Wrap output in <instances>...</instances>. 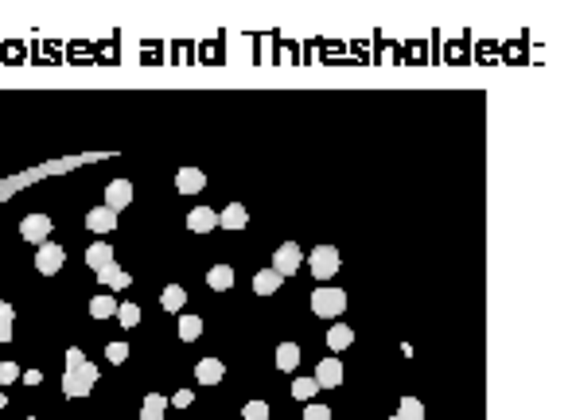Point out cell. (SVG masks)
<instances>
[{"mask_svg": "<svg viewBox=\"0 0 572 420\" xmlns=\"http://www.w3.org/2000/svg\"><path fill=\"white\" fill-rule=\"evenodd\" d=\"M94 385H97V366H94V362L67 366V373H62V393H67V397H86Z\"/></svg>", "mask_w": 572, "mask_h": 420, "instance_id": "obj_1", "label": "cell"}, {"mask_svg": "<svg viewBox=\"0 0 572 420\" xmlns=\"http://www.w3.org/2000/svg\"><path fill=\"white\" fill-rule=\"evenodd\" d=\"M343 308H346V292L343 288H315L311 292V312L323 315V319L343 315Z\"/></svg>", "mask_w": 572, "mask_h": 420, "instance_id": "obj_2", "label": "cell"}, {"mask_svg": "<svg viewBox=\"0 0 572 420\" xmlns=\"http://www.w3.org/2000/svg\"><path fill=\"white\" fill-rule=\"evenodd\" d=\"M308 264H311V273L320 276V280H331L343 261H339V249H335V245H315L311 257H308Z\"/></svg>", "mask_w": 572, "mask_h": 420, "instance_id": "obj_3", "label": "cell"}, {"mask_svg": "<svg viewBox=\"0 0 572 420\" xmlns=\"http://www.w3.org/2000/svg\"><path fill=\"white\" fill-rule=\"evenodd\" d=\"M62 261H67V249H62L59 241H43L39 245V253H36V269L43 276H55L62 269Z\"/></svg>", "mask_w": 572, "mask_h": 420, "instance_id": "obj_4", "label": "cell"}, {"mask_svg": "<svg viewBox=\"0 0 572 420\" xmlns=\"http://www.w3.org/2000/svg\"><path fill=\"white\" fill-rule=\"evenodd\" d=\"M300 261H304V253H300L296 241H285V245H281V249L273 253V269H276L281 276H285V280L300 273Z\"/></svg>", "mask_w": 572, "mask_h": 420, "instance_id": "obj_5", "label": "cell"}, {"mask_svg": "<svg viewBox=\"0 0 572 420\" xmlns=\"http://www.w3.org/2000/svg\"><path fill=\"white\" fill-rule=\"evenodd\" d=\"M20 238L32 241V245H43V241L51 238V218L47 214H27L24 222H20Z\"/></svg>", "mask_w": 572, "mask_h": 420, "instance_id": "obj_6", "label": "cell"}, {"mask_svg": "<svg viewBox=\"0 0 572 420\" xmlns=\"http://www.w3.org/2000/svg\"><path fill=\"white\" fill-rule=\"evenodd\" d=\"M315 385H320V389H339V385H343V362L323 358L320 366H315Z\"/></svg>", "mask_w": 572, "mask_h": 420, "instance_id": "obj_7", "label": "cell"}, {"mask_svg": "<svg viewBox=\"0 0 572 420\" xmlns=\"http://www.w3.org/2000/svg\"><path fill=\"white\" fill-rule=\"evenodd\" d=\"M129 203H132V183L129 180H113L106 187V206L113 210V214H121Z\"/></svg>", "mask_w": 572, "mask_h": 420, "instance_id": "obj_8", "label": "cell"}, {"mask_svg": "<svg viewBox=\"0 0 572 420\" xmlns=\"http://www.w3.org/2000/svg\"><path fill=\"white\" fill-rule=\"evenodd\" d=\"M113 226H117V214H113L109 206H94V210L86 214V230H94V234H109Z\"/></svg>", "mask_w": 572, "mask_h": 420, "instance_id": "obj_9", "label": "cell"}, {"mask_svg": "<svg viewBox=\"0 0 572 420\" xmlns=\"http://www.w3.org/2000/svg\"><path fill=\"white\" fill-rule=\"evenodd\" d=\"M86 264H90L94 273L109 269V264H113V245H109V241H94V245L86 249Z\"/></svg>", "mask_w": 572, "mask_h": 420, "instance_id": "obj_10", "label": "cell"}, {"mask_svg": "<svg viewBox=\"0 0 572 420\" xmlns=\"http://www.w3.org/2000/svg\"><path fill=\"white\" fill-rule=\"evenodd\" d=\"M195 378L203 385H218L222 378H226V366L218 358H203V362H195Z\"/></svg>", "mask_w": 572, "mask_h": 420, "instance_id": "obj_11", "label": "cell"}, {"mask_svg": "<svg viewBox=\"0 0 572 420\" xmlns=\"http://www.w3.org/2000/svg\"><path fill=\"white\" fill-rule=\"evenodd\" d=\"M176 187L183 195H199L206 187V175L199 168H179V175H176Z\"/></svg>", "mask_w": 572, "mask_h": 420, "instance_id": "obj_12", "label": "cell"}, {"mask_svg": "<svg viewBox=\"0 0 572 420\" xmlns=\"http://www.w3.org/2000/svg\"><path fill=\"white\" fill-rule=\"evenodd\" d=\"M246 222H250V210H246L241 203L222 206V214H218V226L222 230H246Z\"/></svg>", "mask_w": 572, "mask_h": 420, "instance_id": "obj_13", "label": "cell"}, {"mask_svg": "<svg viewBox=\"0 0 572 420\" xmlns=\"http://www.w3.org/2000/svg\"><path fill=\"white\" fill-rule=\"evenodd\" d=\"M187 226L195 230V234H211V230L218 226L215 206H195V210H191V218H187Z\"/></svg>", "mask_w": 572, "mask_h": 420, "instance_id": "obj_14", "label": "cell"}, {"mask_svg": "<svg viewBox=\"0 0 572 420\" xmlns=\"http://www.w3.org/2000/svg\"><path fill=\"white\" fill-rule=\"evenodd\" d=\"M281 284H285V276L276 273V269H261V273L253 276V292H257V296H273Z\"/></svg>", "mask_w": 572, "mask_h": 420, "instance_id": "obj_15", "label": "cell"}, {"mask_svg": "<svg viewBox=\"0 0 572 420\" xmlns=\"http://www.w3.org/2000/svg\"><path fill=\"white\" fill-rule=\"evenodd\" d=\"M206 284L215 292H226V288H234V269L230 264H215L211 273H206Z\"/></svg>", "mask_w": 572, "mask_h": 420, "instance_id": "obj_16", "label": "cell"}, {"mask_svg": "<svg viewBox=\"0 0 572 420\" xmlns=\"http://www.w3.org/2000/svg\"><path fill=\"white\" fill-rule=\"evenodd\" d=\"M164 412H167V397H160V393H148V397H144L141 420H164Z\"/></svg>", "mask_w": 572, "mask_h": 420, "instance_id": "obj_17", "label": "cell"}, {"mask_svg": "<svg viewBox=\"0 0 572 420\" xmlns=\"http://www.w3.org/2000/svg\"><path fill=\"white\" fill-rule=\"evenodd\" d=\"M97 280H102L106 288H129V284H132V276L125 273V269H117V264H109V269H102V273H97Z\"/></svg>", "mask_w": 572, "mask_h": 420, "instance_id": "obj_18", "label": "cell"}, {"mask_svg": "<svg viewBox=\"0 0 572 420\" xmlns=\"http://www.w3.org/2000/svg\"><path fill=\"white\" fill-rule=\"evenodd\" d=\"M296 362H300V347H296V343H281V347H276V366H281L285 373L296 370Z\"/></svg>", "mask_w": 572, "mask_h": 420, "instance_id": "obj_19", "label": "cell"}, {"mask_svg": "<svg viewBox=\"0 0 572 420\" xmlns=\"http://www.w3.org/2000/svg\"><path fill=\"white\" fill-rule=\"evenodd\" d=\"M350 343H355V331H350V327L335 323L331 331H327V347H331V350H346Z\"/></svg>", "mask_w": 572, "mask_h": 420, "instance_id": "obj_20", "label": "cell"}, {"mask_svg": "<svg viewBox=\"0 0 572 420\" xmlns=\"http://www.w3.org/2000/svg\"><path fill=\"white\" fill-rule=\"evenodd\" d=\"M90 315H94V319H109V315H117V300L106 296V292L94 296V300H90Z\"/></svg>", "mask_w": 572, "mask_h": 420, "instance_id": "obj_21", "label": "cell"}, {"mask_svg": "<svg viewBox=\"0 0 572 420\" xmlns=\"http://www.w3.org/2000/svg\"><path fill=\"white\" fill-rule=\"evenodd\" d=\"M167 308V312H183V304H187V292H183V284H167L164 288V300H160Z\"/></svg>", "mask_w": 572, "mask_h": 420, "instance_id": "obj_22", "label": "cell"}, {"mask_svg": "<svg viewBox=\"0 0 572 420\" xmlns=\"http://www.w3.org/2000/svg\"><path fill=\"white\" fill-rule=\"evenodd\" d=\"M199 335H203V319H199V315H183V319H179V338H183V343H195Z\"/></svg>", "mask_w": 572, "mask_h": 420, "instance_id": "obj_23", "label": "cell"}, {"mask_svg": "<svg viewBox=\"0 0 572 420\" xmlns=\"http://www.w3.org/2000/svg\"><path fill=\"white\" fill-rule=\"evenodd\" d=\"M397 420H425V405L417 397H401V408H397Z\"/></svg>", "mask_w": 572, "mask_h": 420, "instance_id": "obj_24", "label": "cell"}, {"mask_svg": "<svg viewBox=\"0 0 572 420\" xmlns=\"http://www.w3.org/2000/svg\"><path fill=\"white\" fill-rule=\"evenodd\" d=\"M315 393H320L315 378H296V382H292V397H296V401H311Z\"/></svg>", "mask_w": 572, "mask_h": 420, "instance_id": "obj_25", "label": "cell"}, {"mask_svg": "<svg viewBox=\"0 0 572 420\" xmlns=\"http://www.w3.org/2000/svg\"><path fill=\"white\" fill-rule=\"evenodd\" d=\"M117 319H121L125 327H136V323H141V308H136V304H129V300H121V304H117Z\"/></svg>", "mask_w": 572, "mask_h": 420, "instance_id": "obj_26", "label": "cell"}, {"mask_svg": "<svg viewBox=\"0 0 572 420\" xmlns=\"http://www.w3.org/2000/svg\"><path fill=\"white\" fill-rule=\"evenodd\" d=\"M12 304H4L0 300V343H8V338H12Z\"/></svg>", "mask_w": 572, "mask_h": 420, "instance_id": "obj_27", "label": "cell"}, {"mask_svg": "<svg viewBox=\"0 0 572 420\" xmlns=\"http://www.w3.org/2000/svg\"><path fill=\"white\" fill-rule=\"evenodd\" d=\"M241 417L246 420H269V405H265V401H250V405L241 408Z\"/></svg>", "mask_w": 572, "mask_h": 420, "instance_id": "obj_28", "label": "cell"}, {"mask_svg": "<svg viewBox=\"0 0 572 420\" xmlns=\"http://www.w3.org/2000/svg\"><path fill=\"white\" fill-rule=\"evenodd\" d=\"M106 358L121 366V362L129 358V347H125V343H109V347H106Z\"/></svg>", "mask_w": 572, "mask_h": 420, "instance_id": "obj_29", "label": "cell"}, {"mask_svg": "<svg viewBox=\"0 0 572 420\" xmlns=\"http://www.w3.org/2000/svg\"><path fill=\"white\" fill-rule=\"evenodd\" d=\"M20 378V366L16 362H0V385H12Z\"/></svg>", "mask_w": 572, "mask_h": 420, "instance_id": "obj_30", "label": "cell"}, {"mask_svg": "<svg viewBox=\"0 0 572 420\" xmlns=\"http://www.w3.org/2000/svg\"><path fill=\"white\" fill-rule=\"evenodd\" d=\"M304 420H331V408L327 405H308L304 408Z\"/></svg>", "mask_w": 572, "mask_h": 420, "instance_id": "obj_31", "label": "cell"}, {"mask_svg": "<svg viewBox=\"0 0 572 420\" xmlns=\"http://www.w3.org/2000/svg\"><path fill=\"white\" fill-rule=\"evenodd\" d=\"M191 401H195V393H191V389H179V393L171 397V401H167V405H176V408H187Z\"/></svg>", "mask_w": 572, "mask_h": 420, "instance_id": "obj_32", "label": "cell"}, {"mask_svg": "<svg viewBox=\"0 0 572 420\" xmlns=\"http://www.w3.org/2000/svg\"><path fill=\"white\" fill-rule=\"evenodd\" d=\"M78 362H86V354L78 347H71V350H67V366H78Z\"/></svg>", "mask_w": 572, "mask_h": 420, "instance_id": "obj_33", "label": "cell"}, {"mask_svg": "<svg viewBox=\"0 0 572 420\" xmlns=\"http://www.w3.org/2000/svg\"><path fill=\"white\" fill-rule=\"evenodd\" d=\"M24 382H27V385H39V382H43V373H39V370H27Z\"/></svg>", "mask_w": 572, "mask_h": 420, "instance_id": "obj_34", "label": "cell"}, {"mask_svg": "<svg viewBox=\"0 0 572 420\" xmlns=\"http://www.w3.org/2000/svg\"><path fill=\"white\" fill-rule=\"evenodd\" d=\"M4 405H8V397H4V393H0V408H4Z\"/></svg>", "mask_w": 572, "mask_h": 420, "instance_id": "obj_35", "label": "cell"}, {"mask_svg": "<svg viewBox=\"0 0 572 420\" xmlns=\"http://www.w3.org/2000/svg\"><path fill=\"white\" fill-rule=\"evenodd\" d=\"M27 420H36V417H27Z\"/></svg>", "mask_w": 572, "mask_h": 420, "instance_id": "obj_36", "label": "cell"}, {"mask_svg": "<svg viewBox=\"0 0 572 420\" xmlns=\"http://www.w3.org/2000/svg\"><path fill=\"white\" fill-rule=\"evenodd\" d=\"M390 420H397V417H390Z\"/></svg>", "mask_w": 572, "mask_h": 420, "instance_id": "obj_37", "label": "cell"}]
</instances>
